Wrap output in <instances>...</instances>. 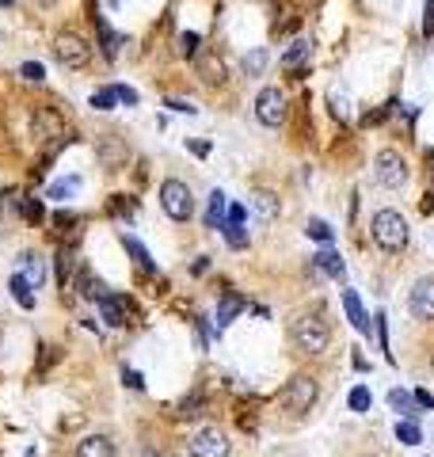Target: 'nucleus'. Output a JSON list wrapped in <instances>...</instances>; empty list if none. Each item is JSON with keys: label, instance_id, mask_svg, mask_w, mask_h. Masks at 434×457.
<instances>
[{"label": "nucleus", "instance_id": "obj_46", "mask_svg": "<svg viewBox=\"0 0 434 457\" xmlns=\"http://www.w3.org/2000/svg\"><path fill=\"white\" fill-rule=\"evenodd\" d=\"M206 267H210V260H206V255H202V260H195V263H191V274H202Z\"/></svg>", "mask_w": 434, "mask_h": 457}, {"label": "nucleus", "instance_id": "obj_33", "mask_svg": "<svg viewBox=\"0 0 434 457\" xmlns=\"http://www.w3.org/2000/svg\"><path fill=\"white\" fill-rule=\"evenodd\" d=\"M19 76L31 81V84H42V81H46V65H42V61H24V65H19Z\"/></svg>", "mask_w": 434, "mask_h": 457}, {"label": "nucleus", "instance_id": "obj_40", "mask_svg": "<svg viewBox=\"0 0 434 457\" xmlns=\"http://www.w3.org/2000/svg\"><path fill=\"white\" fill-rule=\"evenodd\" d=\"M244 217H248V210H244L240 202H232L229 214H225V225H244Z\"/></svg>", "mask_w": 434, "mask_h": 457}, {"label": "nucleus", "instance_id": "obj_29", "mask_svg": "<svg viewBox=\"0 0 434 457\" xmlns=\"http://www.w3.org/2000/svg\"><path fill=\"white\" fill-rule=\"evenodd\" d=\"M73 267H76V263H73V252L61 248V252H58V282H61V286L73 282Z\"/></svg>", "mask_w": 434, "mask_h": 457}, {"label": "nucleus", "instance_id": "obj_2", "mask_svg": "<svg viewBox=\"0 0 434 457\" xmlns=\"http://www.w3.org/2000/svg\"><path fill=\"white\" fill-rule=\"evenodd\" d=\"M31 138H35L38 145H50V153H58L61 145L69 141V133H65V118L53 107H35V111H31Z\"/></svg>", "mask_w": 434, "mask_h": 457}, {"label": "nucleus", "instance_id": "obj_11", "mask_svg": "<svg viewBox=\"0 0 434 457\" xmlns=\"http://www.w3.org/2000/svg\"><path fill=\"white\" fill-rule=\"evenodd\" d=\"M130 309H133V301L122 297V294H107L103 301H99V313H103V320H107L110 328L130 324Z\"/></svg>", "mask_w": 434, "mask_h": 457}, {"label": "nucleus", "instance_id": "obj_35", "mask_svg": "<svg viewBox=\"0 0 434 457\" xmlns=\"http://www.w3.org/2000/svg\"><path fill=\"white\" fill-rule=\"evenodd\" d=\"M351 411H358V416H362V411H370V389H366V385H358V389H351Z\"/></svg>", "mask_w": 434, "mask_h": 457}, {"label": "nucleus", "instance_id": "obj_44", "mask_svg": "<svg viewBox=\"0 0 434 457\" xmlns=\"http://www.w3.org/2000/svg\"><path fill=\"white\" fill-rule=\"evenodd\" d=\"M187 149L198 153V157H206V153H210V141H187Z\"/></svg>", "mask_w": 434, "mask_h": 457}, {"label": "nucleus", "instance_id": "obj_7", "mask_svg": "<svg viewBox=\"0 0 434 457\" xmlns=\"http://www.w3.org/2000/svg\"><path fill=\"white\" fill-rule=\"evenodd\" d=\"M282 404H286V411L305 416V411L316 404V381H313V377H305V374L289 377L286 389H282Z\"/></svg>", "mask_w": 434, "mask_h": 457}, {"label": "nucleus", "instance_id": "obj_25", "mask_svg": "<svg viewBox=\"0 0 434 457\" xmlns=\"http://www.w3.org/2000/svg\"><path fill=\"white\" fill-rule=\"evenodd\" d=\"M396 438L404 442V446H419L423 442V427H419L415 419H400L396 423Z\"/></svg>", "mask_w": 434, "mask_h": 457}, {"label": "nucleus", "instance_id": "obj_18", "mask_svg": "<svg viewBox=\"0 0 434 457\" xmlns=\"http://www.w3.org/2000/svg\"><path fill=\"white\" fill-rule=\"evenodd\" d=\"M76 289H81L84 297H92V301H103V297H107V286L99 282V278L88 271V267H81V271H76Z\"/></svg>", "mask_w": 434, "mask_h": 457}, {"label": "nucleus", "instance_id": "obj_6", "mask_svg": "<svg viewBox=\"0 0 434 457\" xmlns=\"http://www.w3.org/2000/svg\"><path fill=\"white\" fill-rule=\"evenodd\" d=\"M373 180L381 183V187H388V191L404 187L408 183V164H404V157H400L396 149H381L373 157Z\"/></svg>", "mask_w": 434, "mask_h": 457}, {"label": "nucleus", "instance_id": "obj_45", "mask_svg": "<svg viewBox=\"0 0 434 457\" xmlns=\"http://www.w3.org/2000/svg\"><path fill=\"white\" fill-rule=\"evenodd\" d=\"M423 31L434 35V0H427V27H423Z\"/></svg>", "mask_w": 434, "mask_h": 457}, {"label": "nucleus", "instance_id": "obj_31", "mask_svg": "<svg viewBox=\"0 0 434 457\" xmlns=\"http://www.w3.org/2000/svg\"><path fill=\"white\" fill-rule=\"evenodd\" d=\"M305 58H309V42H305V38H297L294 46L286 50V58H282V65H286V69H294V65H301Z\"/></svg>", "mask_w": 434, "mask_h": 457}, {"label": "nucleus", "instance_id": "obj_28", "mask_svg": "<svg viewBox=\"0 0 434 457\" xmlns=\"http://www.w3.org/2000/svg\"><path fill=\"white\" fill-rule=\"evenodd\" d=\"M110 214H118V217L133 221V214H138V198H130V195H115V198H110Z\"/></svg>", "mask_w": 434, "mask_h": 457}, {"label": "nucleus", "instance_id": "obj_41", "mask_svg": "<svg viewBox=\"0 0 434 457\" xmlns=\"http://www.w3.org/2000/svg\"><path fill=\"white\" fill-rule=\"evenodd\" d=\"M115 96L122 99V103H130V107H138V92H133V88H126V84H115Z\"/></svg>", "mask_w": 434, "mask_h": 457}, {"label": "nucleus", "instance_id": "obj_32", "mask_svg": "<svg viewBox=\"0 0 434 457\" xmlns=\"http://www.w3.org/2000/svg\"><path fill=\"white\" fill-rule=\"evenodd\" d=\"M76 187H81V175H69V180H58V183H53L50 191H46V198H69V195L76 191Z\"/></svg>", "mask_w": 434, "mask_h": 457}, {"label": "nucleus", "instance_id": "obj_38", "mask_svg": "<svg viewBox=\"0 0 434 457\" xmlns=\"http://www.w3.org/2000/svg\"><path fill=\"white\" fill-rule=\"evenodd\" d=\"M122 381H126V389H138V393L145 389V377L138 370H130V366H122Z\"/></svg>", "mask_w": 434, "mask_h": 457}, {"label": "nucleus", "instance_id": "obj_48", "mask_svg": "<svg viewBox=\"0 0 434 457\" xmlns=\"http://www.w3.org/2000/svg\"><path fill=\"white\" fill-rule=\"evenodd\" d=\"M24 457H35V450H27V453H24Z\"/></svg>", "mask_w": 434, "mask_h": 457}, {"label": "nucleus", "instance_id": "obj_13", "mask_svg": "<svg viewBox=\"0 0 434 457\" xmlns=\"http://www.w3.org/2000/svg\"><path fill=\"white\" fill-rule=\"evenodd\" d=\"M76 457H115V442L107 434H88V438L76 446Z\"/></svg>", "mask_w": 434, "mask_h": 457}, {"label": "nucleus", "instance_id": "obj_20", "mask_svg": "<svg viewBox=\"0 0 434 457\" xmlns=\"http://www.w3.org/2000/svg\"><path fill=\"white\" fill-rule=\"evenodd\" d=\"M225 214H229L225 191H214V195H210V206H206V225L210 229H221V225H225Z\"/></svg>", "mask_w": 434, "mask_h": 457}, {"label": "nucleus", "instance_id": "obj_8", "mask_svg": "<svg viewBox=\"0 0 434 457\" xmlns=\"http://www.w3.org/2000/svg\"><path fill=\"white\" fill-rule=\"evenodd\" d=\"M187 450H191V457H229V438L217 427H198L187 442Z\"/></svg>", "mask_w": 434, "mask_h": 457}, {"label": "nucleus", "instance_id": "obj_3", "mask_svg": "<svg viewBox=\"0 0 434 457\" xmlns=\"http://www.w3.org/2000/svg\"><path fill=\"white\" fill-rule=\"evenodd\" d=\"M294 343H297V347H301L305 354H324L328 343H331L328 320H320L316 313L297 317V320H294Z\"/></svg>", "mask_w": 434, "mask_h": 457}, {"label": "nucleus", "instance_id": "obj_37", "mask_svg": "<svg viewBox=\"0 0 434 457\" xmlns=\"http://www.w3.org/2000/svg\"><path fill=\"white\" fill-rule=\"evenodd\" d=\"M221 232H225V240L232 244V248H244V244H248V237H244V225H221Z\"/></svg>", "mask_w": 434, "mask_h": 457}, {"label": "nucleus", "instance_id": "obj_22", "mask_svg": "<svg viewBox=\"0 0 434 457\" xmlns=\"http://www.w3.org/2000/svg\"><path fill=\"white\" fill-rule=\"evenodd\" d=\"M8 289H12V297H16L24 309H35V294H31V282H27L24 274H12V278H8Z\"/></svg>", "mask_w": 434, "mask_h": 457}, {"label": "nucleus", "instance_id": "obj_36", "mask_svg": "<svg viewBox=\"0 0 434 457\" xmlns=\"http://www.w3.org/2000/svg\"><path fill=\"white\" fill-rule=\"evenodd\" d=\"M198 46H202V38H198L195 31L180 35V53H183V58H198Z\"/></svg>", "mask_w": 434, "mask_h": 457}, {"label": "nucleus", "instance_id": "obj_16", "mask_svg": "<svg viewBox=\"0 0 434 457\" xmlns=\"http://www.w3.org/2000/svg\"><path fill=\"white\" fill-rule=\"evenodd\" d=\"M195 61H198V69H202V76H206L210 84H221V81H225V76H229L225 61H221L217 53H198Z\"/></svg>", "mask_w": 434, "mask_h": 457}, {"label": "nucleus", "instance_id": "obj_27", "mask_svg": "<svg viewBox=\"0 0 434 457\" xmlns=\"http://www.w3.org/2000/svg\"><path fill=\"white\" fill-rule=\"evenodd\" d=\"M388 404H393L396 411H400V416H411V411H415V396H411V393H404V389H388Z\"/></svg>", "mask_w": 434, "mask_h": 457}, {"label": "nucleus", "instance_id": "obj_21", "mask_svg": "<svg viewBox=\"0 0 434 457\" xmlns=\"http://www.w3.org/2000/svg\"><path fill=\"white\" fill-rule=\"evenodd\" d=\"M267 61H271V53H267V46H255V50H248V53H244L240 69L248 73V76H259V73L267 69Z\"/></svg>", "mask_w": 434, "mask_h": 457}, {"label": "nucleus", "instance_id": "obj_30", "mask_svg": "<svg viewBox=\"0 0 434 457\" xmlns=\"http://www.w3.org/2000/svg\"><path fill=\"white\" fill-rule=\"evenodd\" d=\"M309 237H313V240H320V244H331V240H336V229H331L328 221L313 217V221H309Z\"/></svg>", "mask_w": 434, "mask_h": 457}, {"label": "nucleus", "instance_id": "obj_24", "mask_svg": "<svg viewBox=\"0 0 434 457\" xmlns=\"http://www.w3.org/2000/svg\"><path fill=\"white\" fill-rule=\"evenodd\" d=\"M255 214H259L263 221H271V217H278V198L271 195V191H255Z\"/></svg>", "mask_w": 434, "mask_h": 457}, {"label": "nucleus", "instance_id": "obj_43", "mask_svg": "<svg viewBox=\"0 0 434 457\" xmlns=\"http://www.w3.org/2000/svg\"><path fill=\"white\" fill-rule=\"evenodd\" d=\"M168 107H175V111H183V115H195V103H187V99H168Z\"/></svg>", "mask_w": 434, "mask_h": 457}, {"label": "nucleus", "instance_id": "obj_9", "mask_svg": "<svg viewBox=\"0 0 434 457\" xmlns=\"http://www.w3.org/2000/svg\"><path fill=\"white\" fill-rule=\"evenodd\" d=\"M255 118L263 122V126H282L286 122V96L278 92V88H263L259 96H255Z\"/></svg>", "mask_w": 434, "mask_h": 457}, {"label": "nucleus", "instance_id": "obj_34", "mask_svg": "<svg viewBox=\"0 0 434 457\" xmlns=\"http://www.w3.org/2000/svg\"><path fill=\"white\" fill-rule=\"evenodd\" d=\"M115 88H99V92H92V99H88V103H92L95 111H110V107H115Z\"/></svg>", "mask_w": 434, "mask_h": 457}, {"label": "nucleus", "instance_id": "obj_4", "mask_svg": "<svg viewBox=\"0 0 434 457\" xmlns=\"http://www.w3.org/2000/svg\"><path fill=\"white\" fill-rule=\"evenodd\" d=\"M160 206H164V214H168L172 221H191V214H195L191 187H187L183 180H164L160 183Z\"/></svg>", "mask_w": 434, "mask_h": 457}, {"label": "nucleus", "instance_id": "obj_19", "mask_svg": "<svg viewBox=\"0 0 434 457\" xmlns=\"http://www.w3.org/2000/svg\"><path fill=\"white\" fill-rule=\"evenodd\" d=\"M240 309H244V297L240 294H225V297H221V305H217V328H229L232 320L240 317Z\"/></svg>", "mask_w": 434, "mask_h": 457}, {"label": "nucleus", "instance_id": "obj_49", "mask_svg": "<svg viewBox=\"0 0 434 457\" xmlns=\"http://www.w3.org/2000/svg\"><path fill=\"white\" fill-rule=\"evenodd\" d=\"M110 4H118V0H110Z\"/></svg>", "mask_w": 434, "mask_h": 457}, {"label": "nucleus", "instance_id": "obj_1", "mask_svg": "<svg viewBox=\"0 0 434 457\" xmlns=\"http://www.w3.org/2000/svg\"><path fill=\"white\" fill-rule=\"evenodd\" d=\"M373 240L381 252H404L408 248V221L396 210H377L373 214Z\"/></svg>", "mask_w": 434, "mask_h": 457}, {"label": "nucleus", "instance_id": "obj_42", "mask_svg": "<svg viewBox=\"0 0 434 457\" xmlns=\"http://www.w3.org/2000/svg\"><path fill=\"white\" fill-rule=\"evenodd\" d=\"M415 408H427V411L434 408V396L427 393V389H415Z\"/></svg>", "mask_w": 434, "mask_h": 457}, {"label": "nucleus", "instance_id": "obj_17", "mask_svg": "<svg viewBox=\"0 0 434 457\" xmlns=\"http://www.w3.org/2000/svg\"><path fill=\"white\" fill-rule=\"evenodd\" d=\"M19 263H24V278L31 282V289L46 282V274H50V271H46V263H42V255H35V252H24V260H19Z\"/></svg>", "mask_w": 434, "mask_h": 457}, {"label": "nucleus", "instance_id": "obj_26", "mask_svg": "<svg viewBox=\"0 0 434 457\" xmlns=\"http://www.w3.org/2000/svg\"><path fill=\"white\" fill-rule=\"evenodd\" d=\"M19 214L31 225H42V217H46V206H42V198H19Z\"/></svg>", "mask_w": 434, "mask_h": 457}, {"label": "nucleus", "instance_id": "obj_23", "mask_svg": "<svg viewBox=\"0 0 434 457\" xmlns=\"http://www.w3.org/2000/svg\"><path fill=\"white\" fill-rule=\"evenodd\" d=\"M95 31H99V42H103V53H107V58H115L118 46H122V35H115V31H110V24H107L103 16L95 19Z\"/></svg>", "mask_w": 434, "mask_h": 457}, {"label": "nucleus", "instance_id": "obj_47", "mask_svg": "<svg viewBox=\"0 0 434 457\" xmlns=\"http://www.w3.org/2000/svg\"><path fill=\"white\" fill-rule=\"evenodd\" d=\"M0 4H4V8H8V4H16V0H0Z\"/></svg>", "mask_w": 434, "mask_h": 457}, {"label": "nucleus", "instance_id": "obj_15", "mask_svg": "<svg viewBox=\"0 0 434 457\" xmlns=\"http://www.w3.org/2000/svg\"><path fill=\"white\" fill-rule=\"evenodd\" d=\"M316 267H320L328 278H336V282H343V278H347V263H343V255L331 252V248H324V252L316 255Z\"/></svg>", "mask_w": 434, "mask_h": 457}, {"label": "nucleus", "instance_id": "obj_10", "mask_svg": "<svg viewBox=\"0 0 434 457\" xmlns=\"http://www.w3.org/2000/svg\"><path fill=\"white\" fill-rule=\"evenodd\" d=\"M408 309L419 320H434V278H419L408 294Z\"/></svg>", "mask_w": 434, "mask_h": 457}, {"label": "nucleus", "instance_id": "obj_39", "mask_svg": "<svg viewBox=\"0 0 434 457\" xmlns=\"http://www.w3.org/2000/svg\"><path fill=\"white\" fill-rule=\"evenodd\" d=\"M198 408H202V396H198V393H195V396H187V400H183V408H180V416H183V419H191V416H198Z\"/></svg>", "mask_w": 434, "mask_h": 457}, {"label": "nucleus", "instance_id": "obj_12", "mask_svg": "<svg viewBox=\"0 0 434 457\" xmlns=\"http://www.w3.org/2000/svg\"><path fill=\"white\" fill-rule=\"evenodd\" d=\"M343 309H347V320L358 328V336H370V332H373V317L362 309V301H358L354 289H343Z\"/></svg>", "mask_w": 434, "mask_h": 457}, {"label": "nucleus", "instance_id": "obj_14", "mask_svg": "<svg viewBox=\"0 0 434 457\" xmlns=\"http://www.w3.org/2000/svg\"><path fill=\"white\" fill-rule=\"evenodd\" d=\"M122 248L130 252V260L138 263V267H141L145 274H153V271H157V263H153V255H149V248H145V244H141L138 237H130V232H122Z\"/></svg>", "mask_w": 434, "mask_h": 457}, {"label": "nucleus", "instance_id": "obj_5", "mask_svg": "<svg viewBox=\"0 0 434 457\" xmlns=\"http://www.w3.org/2000/svg\"><path fill=\"white\" fill-rule=\"evenodd\" d=\"M53 58L65 69H88V61H92V46L76 35V31H61L58 38H53Z\"/></svg>", "mask_w": 434, "mask_h": 457}]
</instances>
